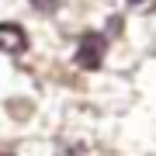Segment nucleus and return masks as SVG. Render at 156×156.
I'll list each match as a JSON object with an SVG mask.
<instances>
[{"label":"nucleus","instance_id":"nucleus-4","mask_svg":"<svg viewBox=\"0 0 156 156\" xmlns=\"http://www.w3.org/2000/svg\"><path fill=\"white\" fill-rule=\"evenodd\" d=\"M125 4H146V0H125Z\"/></svg>","mask_w":156,"mask_h":156},{"label":"nucleus","instance_id":"nucleus-3","mask_svg":"<svg viewBox=\"0 0 156 156\" xmlns=\"http://www.w3.org/2000/svg\"><path fill=\"white\" fill-rule=\"evenodd\" d=\"M31 7L42 11V14H56L59 11V0H31Z\"/></svg>","mask_w":156,"mask_h":156},{"label":"nucleus","instance_id":"nucleus-2","mask_svg":"<svg viewBox=\"0 0 156 156\" xmlns=\"http://www.w3.org/2000/svg\"><path fill=\"white\" fill-rule=\"evenodd\" d=\"M0 52L7 56H24L28 52V31L14 21H0Z\"/></svg>","mask_w":156,"mask_h":156},{"label":"nucleus","instance_id":"nucleus-1","mask_svg":"<svg viewBox=\"0 0 156 156\" xmlns=\"http://www.w3.org/2000/svg\"><path fill=\"white\" fill-rule=\"evenodd\" d=\"M104 56H108V35L101 31H83L76 42V52H73V62H76L80 69L94 73L104 66Z\"/></svg>","mask_w":156,"mask_h":156}]
</instances>
